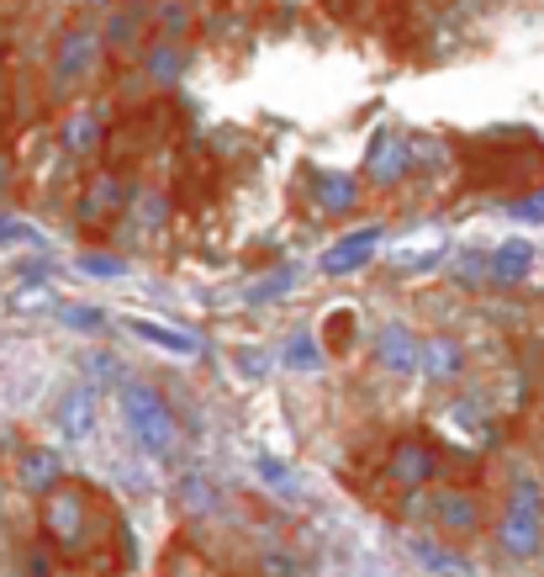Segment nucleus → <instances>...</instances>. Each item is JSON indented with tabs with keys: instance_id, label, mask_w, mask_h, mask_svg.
Listing matches in <instances>:
<instances>
[{
	"instance_id": "11",
	"label": "nucleus",
	"mask_w": 544,
	"mask_h": 577,
	"mask_svg": "<svg viewBox=\"0 0 544 577\" xmlns=\"http://www.w3.org/2000/svg\"><path fill=\"white\" fill-rule=\"evenodd\" d=\"M64 477H70V472H64V456H59L53 445H27L22 456H17V487L32 493L38 504H43L53 487H64Z\"/></svg>"
},
{
	"instance_id": "7",
	"label": "nucleus",
	"mask_w": 544,
	"mask_h": 577,
	"mask_svg": "<svg viewBox=\"0 0 544 577\" xmlns=\"http://www.w3.org/2000/svg\"><path fill=\"white\" fill-rule=\"evenodd\" d=\"M386 477L407 487V493H418V487H433L439 482V451L418 440V434H402L391 451H386Z\"/></svg>"
},
{
	"instance_id": "27",
	"label": "nucleus",
	"mask_w": 544,
	"mask_h": 577,
	"mask_svg": "<svg viewBox=\"0 0 544 577\" xmlns=\"http://www.w3.org/2000/svg\"><path fill=\"white\" fill-rule=\"evenodd\" d=\"M64 323H70V329H85V334H95V329H101L106 318L91 313V308H64Z\"/></svg>"
},
{
	"instance_id": "20",
	"label": "nucleus",
	"mask_w": 544,
	"mask_h": 577,
	"mask_svg": "<svg viewBox=\"0 0 544 577\" xmlns=\"http://www.w3.org/2000/svg\"><path fill=\"white\" fill-rule=\"evenodd\" d=\"M143 64H148V80H154V85H175V80L190 70V53H186V43H169V38H159V43L148 49Z\"/></svg>"
},
{
	"instance_id": "16",
	"label": "nucleus",
	"mask_w": 544,
	"mask_h": 577,
	"mask_svg": "<svg viewBox=\"0 0 544 577\" xmlns=\"http://www.w3.org/2000/svg\"><path fill=\"white\" fill-rule=\"evenodd\" d=\"M59 138H64V154H74V159H91V154H101V144H106V117H101L95 106H80V112L64 117Z\"/></svg>"
},
{
	"instance_id": "12",
	"label": "nucleus",
	"mask_w": 544,
	"mask_h": 577,
	"mask_svg": "<svg viewBox=\"0 0 544 577\" xmlns=\"http://www.w3.org/2000/svg\"><path fill=\"white\" fill-rule=\"evenodd\" d=\"M365 196V181L344 175V169H312V202L328 217H349Z\"/></svg>"
},
{
	"instance_id": "13",
	"label": "nucleus",
	"mask_w": 544,
	"mask_h": 577,
	"mask_svg": "<svg viewBox=\"0 0 544 577\" xmlns=\"http://www.w3.org/2000/svg\"><path fill=\"white\" fill-rule=\"evenodd\" d=\"M444 430H454L465 445H492L498 440V419L487 413V403L465 392V398H454L450 409H444Z\"/></svg>"
},
{
	"instance_id": "15",
	"label": "nucleus",
	"mask_w": 544,
	"mask_h": 577,
	"mask_svg": "<svg viewBox=\"0 0 544 577\" xmlns=\"http://www.w3.org/2000/svg\"><path fill=\"white\" fill-rule=\"evenodd\" d=\"M418 377H428V382H454V377H465V344L454 334H433L423 339V361H418Z\"/></svg>"
},
{
	"instance_id": "28",
	"label": "nucleus",
	"mask_w": 544,
	"mask_h": 577,
	"mask_svg": "<svg viewBox=\"0 0 544 577\" xmlns=\"http://www.w3.org/2000/svg\"><path fill=\"white\" fill-rule=\"evenodd\" d=\"M22 239H27V228H22V223L0 213V244H22Z\"/></svg>"
},
{
	"instance_id": "24",
	"label": "nucleus",
	"mask_w": 544,
	"mask_h": 577,
	"mask_svg": "<svg viewBox=\"0 0 544 577\" xmlns=\"http://www.w3.org/2000/svg\"><path fill=\"white\" fill-rule=\"evenodd\" d=\"M80 270H85V276H95V281H122V276H127V260H122V255H80Z\"/></svg>"
},
{
	"instance_id": "22",
	"label": "nucleus",
	"mask_w": 544,
	"mask_h": 577,
	"mask_svg": "<svg viewBox=\"0 0 544 577\" xmlns=\"http://www.w3.org/2000/svg\"><path fill=\"white\" fill-rule=\"evenodd\" d=\"M180 498H186L190 508H201V514H212L222 498H217V487H212V477H201V472H186L180 477Z\"/></svg>"
},
{
	"instance_id": "2",
	"label": "nucleus",
	"mask_w": 544,
	"mask_h": 577,
	"mask_svg": "<svg viewBox=\"0 0 544 577\" xmlns=\"http://www.w3.org/2000/svg\"><path fill=\"white\" fill-rule=\"evenodd\" d=\"M117 398H122V419H127V430H133V440L143 451L148 456H175L180 424H175V409L165 403V392L148 382H127Z\"/></svg>"
},
{
	"instance_id": "17",
	"label": "nucleus",
	"mask_w": 544,
	"mask_h": 577,
	"mask_svg": "<svg viewBox=\"0 0 544 577\" xmlns=\"http://www.w3.org/2000/svg\"><path fill=\"white\" fill-rule=\"evenodd\" d=\"M127 329H133L143 344L165 350V356H201V339L190 334V329H175V323H154V318H127Z\"/></svg>"
},
{
	"instance_id": "6",
	"label": "nucleus",
	"mask_w": 544,
	"mask_h": 577,
	"mask_svg": "<svg viewBox=\"0 0 544 577\" xmlns=\"http://www.w3.org/2000/svg\"><path fill=\"white\" fill-rule=\"evenodd\" d=\"M412 159H418L412 138H402L397 127H380V133H370V148H365V181L376 192H397L412 175Z\"/></svg>"
},
{
	"instance_id": "10",
	"label": "nucleus",
	"mask_w": 544,
	"mask_h": 577,
	"mask_svg": "<svg viewBox=\"0 0 544 577\" xmlns=\"http://www.w3.org/2000/svg\"><path fill=\"white\" fill-rule=\"evenodd\" d=\"M380 239H386V228H380V223H365V228H355V234L333 239L328 249H323L317 270H323V276H355V270L370 265V255L380 249Z\"/></svg>"
},
{
	"instance_id": "5",
	"label": "nucleus",
	"mask_w": 544,
	"mask_h": 577,
	"mask_svg": "<svg viewBox=\"0 0 544 577\" xmlns=\"http://www.w3.org/2000/svg\"><path fill=\"white\" fill-rule=\"evenodd\" d=\"M428 525H433V535H444V540H475L487 529V504H481V493H471V487H439L428 498Z\"/></svg>"
},
{
	"instance_id": "23",
	"label": "nucleus",
	"mask_w": 544,
	"mask_h": 577,
	"mask_svg": "<svg viewBox=\"0 0 544 577\" xmlns=\"http://www.w3.org/2000/svg\"><path fill=\"white\" fill-rule=\"evenodd\" d=\"M281 361L291 365V371H317V365H323V350H317V339L312 334H296L281 350Z\"/></svg>"
},
{
	"instance_id": "4",
	"label": "nucleus",
	"mask_w": 544,
	"mask_h": 577,
	"mask_svg": "<svg viewBox=\"0 0 544 577\" xmlns=\"http://www.w3.org/2000/svg\"><path fill=\"white\" fill-rule=\"evenodd\" d=\"M101 32L95 27H70L64 38H59V49H53V64H48V91H53V101H70L85 80L95 74V64H101Z\"/></svg>"
},
{
	"instance_id": "14",
	"label": "nucleus",
	"mask_w": 544,
	"mask_h": 577,
	"mask_svg": "<svg viewBox=\"0 0 544 577\" xmlns=\"http://www.w3.org/2000/svg\"><path fill=\"white\" fill-rule=\"evenodd\" d=\"M534 265H540V255H534V244L529 239H502L498 249L487 255V281H498V287H519V281L534 276Z\"/></svg>"
},
{
	"instance_id": "9",
	"label": "nucleus",
	"mask_w": 544,
	"mask_h": 577,
	"mask_svg": "<svg viewBox=\"0 0 544 577\" xmlns=\"http://www.w3.org/2000/svg\"><path fill=\"white\" fill-rule=\"evenodd\" d=\"M370 356H376V365L380 371H391V377H418L423 339L412 334L407 323H380L376 339H370Z\"/></svg>"
},
{
	"instance_id": "25",
	"label": "nucleus",
	"mask_w": 544,
	"mask_h": 577,
	"mask_svg": "<svg viewBox=\"0 0 544 577\" xmlns=\"http://www.w3.org/2000/svg\"><path fill=\"white\" fill-rule=\"evenodd\" d=\"M508 217H523V223H544V186L529 196H513L508 202Z\"/></svg>"
},
{
	"instance_id": "18",
	"label": "nucleus",
	"mask_w": 544,
	"mask_h": 577,
	"mask_svg": "<svg viewBox=\"0 0 544 577\" xmlns=\"http://www.w3.org/2000/svg\"><path fill=\"white\" fill-rule=\"evenodd\" d=\"M122 181L117 175H95L91 186L80 192V223H112L117 217V207H122Z\"/></svg>"
},
{
	"instance_id": "3",
	"label": "nucleus",
	"mask_w": 544,
	"mask_h": 577,
	"mask_svg": "<svg viewBox=\"0 0 544 577\" xmlns=\"http://www.w3.org/2000/svg\"><path fill=\"white\" fill-rule=\"evenodd\" d=\"M38 525L43 535L59 546V552H85L91 546V529H95V504L91 493L80 487V482H64V487H53L38 508Z\"/></svg>"
},
{
	"instance_id": "8",
	"label": "nucleus",
	"mask_w": 544,
	"mask_h": 577,
	"mask_svg": "<svg viewBox=\"0 0 544 577\" xmlns=\"http://www.w3.org/2000/svg\"><path fill=\"white\" fill-rule=\"evenodd\" d=\"M95 424H101V403H95V387L91 382H74L59 403H53V434L59 440H70V445H80V440H91Z\"/></svg>"
},
{
	"instance_id": "1",
	"label": "nucleus",
	"mask_w": 544,
	"mask_h": 577,
	"mask_svg": "<svg viewBox=\"0 0 544 577\" xmlns=\"http://www.w3.org/2000/svg\"><path fill=\"white\" fill-rule=\"evenodd\" d=\"M498 552L508 561L544 556V482L534 472H519L508 482V498L498 514Z\"/></svg>"
},
{
	"instance_id": "26",
	"label": "nucleus",
	"mask_w": 544,
	"mask_h": 577,
	"mask_svg": "<svg viewBox=\"0 0 544 577\" xmlns=\"http://www.w3.org/2000/svg\"><path fill=\"white\" fill-rule=\"evenodd\" d=\"M254 466H260V477L270 482L275 493H296V482H291V466H281V461H275V456H260V461H254Z\"/></svg>"
},
{
	"instance_id": "21",
	"label": "nucleus",
	"mask_w": 544,
	"mask_h": 577,
	"mask_svg": "<svg viewBox=\"0 0 544 577\" xmlns=\"http://www.w3.org/2000/svg\"><path fill=\"white\" fill-rule=\"evenodd\" d=\"M138 27H143V11H112V22L101 32V43L117 53H133L138 49Z\"/></svg>"
},
{
	"instance_id": "19",
	"label": "nucleus",
	"mask_w": 544,
	"mask_h": 577,
	"mask_svg": "<svg viewBox=\"0 0 544 577\" xmlns=\"http://www.w3.org/2000/svg\"><path fill=\"white\" fill-rule=\"evenodd\" d=\"M407 552L423 561L433 577H471V567H465V556L450 552V546H433L428 535H407Z\"/></svg>"
}]
</instances>
